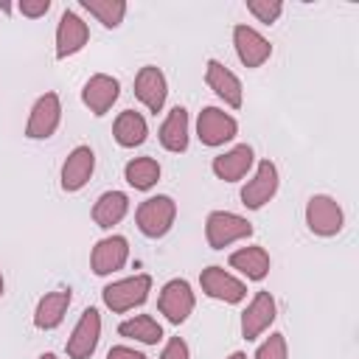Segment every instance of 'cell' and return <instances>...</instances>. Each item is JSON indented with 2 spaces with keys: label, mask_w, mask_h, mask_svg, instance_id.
<instances>
[{
  "label": "cell",
  "mask_w": 359,
  "mask_h": 359,
  "mask_svg": "<svg viewBox=\"0 0 359 359\" xmlns=\"http://www.w3.org/2000/svg\"><path fill=\"white\" fill-rule=\"evenodd\" d=\"M227 359H247V353H241V351H236V353H230Z\"/></svg>",
  "instance_id": "cell-33"
},
{
  "label": "cell",
  "mask_w": 359,
  "mask_h": 359,
  "mask_svg": "<svg viewBox=\"0 0 359 359\" xmlns=\"http://www.w3.org/2000/svg\"><path fill=\"white\" fill-rule=\"evenodd\" d=\"M205 81H208V87L227 104V107H233V109H238L241 107V101H244V90H241V81H238V76L230 70V67H224L219 59H208V67H205Z\"/></svg>",
  "instance_id": "cell-18"
},
{
  "label": "cell",
  "mask_w": 359,
  "mask_h": 359,
  "mask_svg": "<svg viewBox=\"0 0 359 359\" xmlns=\"http://www.w3.org/2000/svg\"><path fill=\"white\" fill-rule=\"evenodd\" d=\"M123 180L135 191H149L160 180V163L154 157H135V160H129L123 165Z\"/></svg>",
  "instance_id": "cell-26"
},
{
  "label": "cell",
  "mask_w": 359,
  "mask_h": 359,
  "mask_svg": "<svg viewBox=\"0 0 359 359\" xmlns=\"http://www.w3.org/2000/svg\"><path fill=\"white\" fill-rule=\"evenodd\" d=\"M118 95H121V84H118V79H112V76H107V73L90 76V79L84 81V87H81V101H84V107H87L93 115H98V118L112 109V104L118 101Z\"/></svg>",
  "instance_id": "cell-14"
},
{
  "label": "cell",
  "mask_w": 359,
  "mask_h": 359,
  "mask_svg": "<svg viewBox=\"0 0 359 359\" xmlns=\"http://www.w3.org/2000/svg\"><path fill=\"white\" fill-rule=\"evenodd\" d=\"M275 314H278V306H275V297L269 292H255L252 300L247 303V309L241 311V337L247 342L258 339L272 323H275Z\"/></svg>",
  "instance_id": "cell-10"
},
{
  "label": "cell",
  "mask_w": 359,
  "mask_h": 359,
  "mask_svg": "<svg viewBox=\"0 0 359 359\" xmlns=\"http://www.w3.org/2000/svg\"><path fill=\"white\" fill-rule=\"evenodd\" d=\"M62 121V101L56 93H45L34 101L28 123H25V137L28 140H48Z\"/></svg>",
  "instance_id": "cell-7"
},
{
  "label": "cell",
  "mask_w": 359,
  "mask_h": 359,
  "mask_svg": "<svg viewBox=\"0 0 359 359\" xmlns=\"http://www.w3.org/2000/svg\"><path fill=\"white\" fill-rule=\"evenodd\" d=\"M165 95H168V84H165V76L160 67L154 65H146L137 70L135 76V98L149 109V112H160L163 104H165Z\"/></svg>",
  "instance_id": "cell-17"
},
{
  "label": "cell",
  "mask_w": 359,
  "mask_h": 359,
  "mask_svg": "<svg viewBox=\"0 0 359 359\" xmlns=\"http://www.w3.org/2000/svg\"><path fill=\"white\" fill-rule=\"evenodd\" d=\"M146 135H149L146 118H143L140 112H135V109H123V112L115 118V123H112V137H115V143L123 146V149L140 146V143L146 140Z\"/></svg>",
  "instance_id": "cell-23"
},
{
  "label": "cell",
  "mask_w": 359,
  "mask_h": 359,
  "mask_svg": "<svg viewBox=\"0 0 359 359\" xmlns=\"http://www.w3.org/2000/svg\"><path fill=\"white\" fill-rule=\"evenodd\" d=\"M306 224L314 236L331 238L345 227V213L339 208V202L328 194H314L306 202Z\"/></svg>",
  "instance_id": "cell-4"
},
{
  "label": "cell",
  "mask_w": 359,
  "mask_h": 359,
  "mask_svg": "<svg viewBox=\"0 0 359 359\" xmlns=\"http://www.w3.org/2000/svg\"><path fill=\"white\" fill-rule=\"evenodd\" d=\"M129 261V241L123 236H107L101 238L93 252H90V269L104 278V275H112L118 269H123V264Z\"/></svg>",
  "instance_id": "cell-12"
},
{
  "label": "cell",
  "mask_w": 359,
  "mask_h": 359,
  "mask_svg": "<svg viewBox=\"0 0 359 359\" xmlns=\"http://www.w3.org/2000/svg\"><path fill=\"white\" fill-rule=\"evenodd\" d=\"M280 177H278V165L272 160H261L255 168V177L241 188V202L250 210H261L275 194H278Z\"/></svg>",
  "instance_id": "cell-11"
},
{
  "label": "cell",
  "mask_w": 359,
  "mask_h": 359,
  "mask_svg": "<svg viewBox=\"0 0 359 359\" xmlns=\"http://www.w3.org/2000/svg\"><path fill=\"white\" fill-rule=\"evenodd\" d=\"M160 359H191V351H188V342L182 337H171L160 353Z\"/></svg>",
  "instance_id": "cell-31"
},
{
  "label": "cell",
  "mask_w": 359,
  "mask_h": 359,
  "mask_svg": "<svg viewBox=\"0 0 359 359\" xmlns=\"http://www.w3.org/2000/svg\"><path fill=\"white\" fill-rule=\"evenodd\" d=\"M151 292V275H132V278H123V280H115L109 286H104L101 297H104V306L115 314H123L135 306H143L146 297Z\"/></svg>",
  "instance_id": "cell-3"
},
{
  "label": "cell",
  "mask_w": 359,
  "mask_h": 359,
  "mask_svg": "<svg viewBox=\"0 0 359 359\" xmlns=\"http://www.w3.org/2000/svg\"><path fill=\"white\" fill-rule=\"evenodd\" d=\"M118 334L126 337V339H137L143 345H157L163 339V325L151 314H137V317L123 320L118 325Z\"/></svg>",
  "instance_id": "cell-25"
},
{
  "label": "cell",
  "mask_w": 359,
  "mask_h": 359,
  "mask_svg": "<svg viewBox=\"0 0 359 359\" xmlns=\"http://www.w3.org/2000/svg\"><path fill=\"white\" fill-rule=\"evenodd\" d=\"M233 45L238 53V62L244 67H261L272 56V45L264 34H258L250 25H236L233 28Z\"/></svg>",
  "instance_id": "cell-16"
},
{
  "label": "cell",
  "mask_w": 359,
  "mask_h": 359,
  "mask_svg": "<svg viewBox=\"0 0 359 359\" xmlns=\"http://www.w3.org/2000/svg\"><path fill=\"white\" fill-rule=\"evenodd\" d=\"M70 300H73L70 289H56V292L42 294L39 303H36V309H34V325L39 331H53L56 325H62Z\"/></svg>",
  "instance_id": "cell-20"
},
{
  "label": "cell",
  "mask_w": 359,
  "mask_h": 359,
  "mask_svg": "<svg viewBox=\"0 0 359 359\" xmlns=\"http://www.w3.org/2000/svg\"><path fill=\"white\" fill-rule=\"evenodd\" d=\"M107 359H146V353H140V351H135L129 345H112L107 351Z\"/></svg>",
  "instance_id": "cell-32"
},
{
  "label": "cell",
  "mask_w": 359,
  "mask_h": 359,
  "mask_svg": "<svg viewBox=\"0 0 359 359\" xmlns=\"http://www.w3.org/2000/svg\"><path fill=\"white\" fill-rule=\"evenodd\" d=\"M17 11H20L22 17L36 20V17H45V14L50 11V0H20V3H17Z\"/></svg>",
  "instance_id": "cell-30"
},
{
  "label": "cell",
  "mask_w": 359,
  "mask_h": 359,
  "mask_svg": "<svg viewBox=\"0 0 359 359\" xmlns=\"http://www.w3.org/2000/svg\"><path fill=\"white\" fill-rule=\"evenodd\" d=\"M157 137H160V143H163L165 151H174V154L185 151L188 149V109L185 107H174L165 115Z\"/></svg>",
  "instance_id": "cell-22"
},
{
  "label": "cell",
  "mask_w": 359,
  "mask_h": 359,
  "mask_svg": "<svg viewBox=\"0 0 359 359\" xmlns=\"http://www.w3.org/2000/svg\"><path fill=\"white\" fill-rule=\"evenodd\" d=\"M95 171V151L90 146H76L62 163V191H81Z\"/></svg>",
  "instance_id": "cell-15"
},
{
  "label": "cell",
  "mask_w": 359,
  "mask_h": 359,
  "mask_svg": "<svg viewBox=\"0 0 359 359\" xmlns=\"http://www.w3.org/2000/svg\"><path fill=\"white\" fill-rule=\"evenodd\" d=\"M286 356H289V351H286V337H283L280 331L269 334V337L261 342V348L255 351V359H286Z\"/></svg>",
  "instance_id": "cell-29"
},
{
  "label": "cell",
  "mask_w": 359,
  "mask_h": 359,
  "mask_svg": "<svg viewBox=\"0 0 359 359\" xmlns=\"http://www.w3.org/2000/svg\"><path fill=\"white\" fill-rule=\"evenodd\" d=\"M250 236H252V222H247L233 210H213L205 219V238L210 250H224Z\"/></svg>",
  "instance_id": "cell-2"
},
{
  "label": "cell",
  "mask_w": 359,
  "mask_h": 359,
  "mask_svg": "<svg viewBox=\"0 0 359 359\" xmlns=\"http://www.w3.org/2000/svg\"><path fill=\"white\" fill-rule=\"evenodd\" d=\"M238 135V123L230 112L219 109V107H205L196 118V137L202 146H224L227 140H233Z\"/></svg>",
  "instance_id": "cell-5"
},
{
  "label": "cell",
  "mask_w": 359,
  "mask_h": 359,
  "mask_svg": "<svg viewBox=\"0 0 359 359\" xmlns=\"http://www.w3.org/2000/svg\"><path fill=\"white\" fill-rule=\"evenodd\" d=\"M126 210H129V196L123 191H107L93 205V222L98 227L109 230V227H115L126 216Z\"/></svg>",
  "instance_id": "cell-24"
},
{
  "label": "cell",
  "mask_w": 359,
  "mask_h": 359,
  "mask_svg": "<svg viewBox=\"0 0 359 359\" xmlns=\"http://www.w3.org/2000/svg\"><path fill=\"white\" fill-rule=\"evenodd\" d=\"M98 339H101V314L98 309H84L65 351H67V359H90L98 348Z\"/></svg>",
  "instance_id": "cell-8"
},
{
  "label": "cell",
  "mask_w": 359,
  "mask_h": 359,
  "mask_svg": "<svg viewBox=\"0 0 359 359\" xmlns=\"http://www.w3.org/2000/svg\"><path fill=\"white\" fill-rule=\"evenodd\" d=\"M3 289H6V283H3V272H0V297H3Z\"/></svg>",
  "instance_id": "cell-35"
},
{
  "label": "cell",
  "mask_w": 359,
  "mask_h": 359,
  "mask_svg": "<svg viewBox=\"0 0 359 359\" xmlns=\"http://www.w3.org/2000/svg\"><path fill=\"white\" fill-rule=\"evenodd\" d=\"M39 359H59V356H56V353H50V351H48V353H42V356H39Z\"/></svg>",
  "instance_id": "cell-34"
},
{
  "label": "cell",
  "mask_w": 359,
  "mask_h": 359,
  "mask_svg": "<svg viewBox=\"0 0 359 359\" xmlns=\"http://www.w3.org/2000/svg\"><path fill=\"white\" fill-rule=\"evenodd\" d=\"M199 283H202V292H205L208 297L222 300V303H230V306H236V303H241V300L247 297V283L238 280L236 275H230V272L222 269V266H208V269H202Z\"/></svg>",
  "instance_id": "cell-9"
},
{
  "label": "cell",
  "mask_w": 359,
  "mask_h": 359,
  "mask_svg": "<svg viewBox=\"0 0 359 359\" xmlns=\"http://www.w3.org/2000/svg\"><path fill=\"white\" fill-rule=\"evenodd\" d=\"M230 266L238 269L247 280H264L269 275V252L261 247V244H250V247H241L236 252H230Z\"/></svg>",
  "instance_id": "cell-21"
},
{
  "label": "cell",
  "mask_w": 359,
  "mask_h": 359,
  "mask_svg": "<svg viewBox=\"0 0 359 359\" xmlns=\"http://www.w3.org/2000/svg\"><path fill=\"white\" fill-rule=\"evenodd\" d=\"M90 42V28L76 11H62L59 25H56V59L76 56L84 45Z\"/></svg>",
  "instance_id": "cell-13"
},
{
  "label": "cell",
  "mask_w": 359,
  "mask_h": 359,
  "mask_svg": "<svg viewBox=\"0 0 359 359\" xmlns=\"http://www.w3.org/2000/svg\"><path fill=\"white\" fill-rule=\"evenodd\" d=\"M81 8L90 11L104 28H118L123 22V14H126L123 0H81Z\"/></svg>",
  "instance_id": "cell-27"
},
{
  "label": "cell",
  "mask_w": 359,
  "mask_h": 359,
  "mask_svg": "<svg viewBox=\"0 0 359 359\" xmlns=\"http://www.w3.org/2000/svg\"><path fill=\"white\" fill-rule=\"evenodd\" d=\"M252 163H255L252 146L238 143V146H233L230 151L213 157L210 168H213V174H216L219 180H224V182H238L241 177H247V171L252 168Z\"/></svg>",
  "instance_id": "cell-19"
},
{
  "label": "cell",
  "mask_w": 359,
  "mask_h": 359,
  "mask_svg": "<svg viewBox=\"0 0 359 359\" xmlns=\"http://www.w3.org/2000/svg\"><path fill=\"white\" fill-rule=\"evenodd\" d=\"M194 306H196V297H194V289L185 278H174L160 289L157 309H160V314H165L168 323H174V325L185 323L191 317Z\"/></svg>",
  "instance_id": "cell-6"
},
{
  "label": "cell",
  "mask_w": 359,
  "mask_h": 359,
  "mask_svg": "<svg viewBox=\"0 0 359 359\" xmlns=\"http://www.w3.org/2000/svg\"><path fill=\"white\" fill-rule=\"evenodd\" d=\"M174 219H177V202L165 194L143 199L135 210V224L146 238H163L174 227Z\"/></svg>",
  "instance_id": "cell-1"
},
{
  "label": "cell",
  "mask_w": 359,
  "mask_h": 359,
  "mask_svg": "<svg viewBox=\"0 0 359 359\" xmlns=\"http://www.w3.org/2000/svg\"><path fill=\"white\" fill-rule=\"evenodd\" d=\"M247 11L264 22V25H272L278 22V17L283 14V3L280 0H247Z\"/></svg>",
  "instance_id": "cell-28"
}]
</instances>
